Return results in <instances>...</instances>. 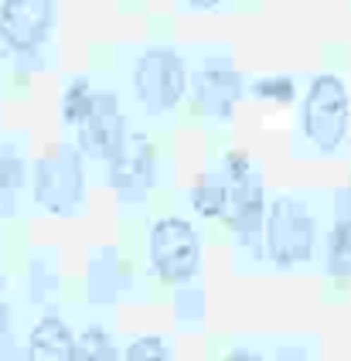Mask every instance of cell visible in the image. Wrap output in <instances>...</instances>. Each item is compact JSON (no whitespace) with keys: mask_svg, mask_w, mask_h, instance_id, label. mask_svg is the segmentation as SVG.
<instances>
[{"mask_svg":"<svg viewBox=\"0 0 351 361\" xmlns=\"http://www.w3.org/2000/svg\"><path fill=\"white\" fill-rule=\"evenodd\" d=\"M321 245V225L317 212L300 195H273L266 201V219L259 249L266 252V262L273 269H300L314 262Z\"/></svg>","mask_w":351,"mask_h":361,"instance_id":"cell-1","label":"cell"},{"mask_svg":"<svg viewBox=\"0 0 351 361\" xmlns=\"http://www.w3.org/2000/svg\"><path fill=\"white\" fill-rule=\"evenodd\" d=\"M130 99L150 120L171 116L187 99V59L171 44H144L130 59Z\"/></svg>","mask_w":351,"mask_h":361,"instance_id":"cell-2","label":"cell"},{"mask_svg":"<svg viewBox=\"0 0 351 361\" xmlns=\"http://www.w3.org/2000/svg\"><path fill=\"white\" fill-rule=\"evenodd\" d=\"M351 126V96L348 82L338 72L310 75L304 102H300V137L314 154H338L348 143Z\"/></svg>","mask_w":351,"mask_h":361,"instance_id":"cell-3","label":"cell"},{"mask_svg":"<svg viewBox=\"0 0 351 361\" xmlns=\"http://www.w3.org/2000/svg\"><path fill=\"white\" fill-rule=\"evenodd\" d=\"M150 273L167 286H191L202 273V235L185 215H161L147 232Z\"/></svg>","mask_w":351,"mask_h":361,"instance_id":"cell-4","label":"cell"},{"mask_svg":"<svg viewBox=\"0 0 351 361\" xmlns=\"http://www.w3.org/2000/svg\"><path fill=\"white\" fill-rule=\"evenodd\" d=\"M187 96L198 116L218 123L232 120L235 102L242 96V75L226 48H208L195 59V65L187 61Z\"/></svg>","mask_w":351,"mask_h":361,"instance_id":"cell-5","label":"cell"},{"mask_svg":"<svg viewBox=\"0 0 351 361\" xmlns=\"http://www.w3.org/2000/svg\"><path fill=\"white\" fill-rule=\"evenodd\" d=\"M35 201L51 215H75L85 201V167L75 147H58L35 164Z\"/></svg>","mask_w":351,"mask_h":361,"instance_id":"cell-6","label":"cell"},{"mask_svg":"<svg viewBox=\"0 0 351 361\" xmlns=\"http://www.w3.org/2000/svg\"><path fill=\"white\" fill-rule=\"evenodd\" d=\"M58 24L55 0H4L0 4V44L14 59H35L51 44Z\"/></svg>","mask_w":351,"mask_h":361,"instance_id":"cell-7","label":"cell"},{"mask_svg":"<svg viewBox=\"0 0 351 361\" xmlns=\"http://www.w3.org/2000/svg\"><path fill=\"white\" fill-rule=\"evenodd\" d=\"M126 113H123V99L113 92V89H92V99H89V109L85 116L75 126V150L89 157V161H103L109 164L116 157V150L123 147L126 140Z\"/></svg>","mask_w":351,"mask_h":361,"instance_id":"cell-8","label":"cell"},{"mask_svg":"<svg viewBox=\"0 0 351 361\" xmlns=\"http://www.w3.org/2000/svg\"><path fill=\"white\" fill-rule=\"evenodd\" d=\"M109 167V188L123 204H140L157 188V143L144 130H130Z\"/></svg>","mask_w":351,"mask_h":361,"instance_id":"cell-9","label":"cell"},{"mask_svg":"<svg viewBox=\"0 0 351 361\" xmlns=\"http://www.w3.org/2000/svg\"><path fill=\"white\" fill-rule=\"evenodd\" d=\"M263 219H266V191L259 184V174L249 180H239V184H228V204L222 221L235 232L239 245L259 249Z\"/></svg>","mask_w":351,"mask_h":361,"instance_id":"cell-10","label":"cell"},{"mask_svg":"<svg viewBox=\"0 0 351 361\" xmlns=\"http://www.w3.org/2000/svg\"><path fill=\"white\" fill-rule=\"evenodd\" d=\"M27 361H75V331L62 314H42L27 334Z\"/></svg>","mask_w":351,"mask_h":361,"instance_id":"cell-11","label":"cell"},{"mask_svg":"<svg viewBox=\"0 0 351 361\" xmlns=\"http://www.w3.org/2000/svg\"><path fill=\"white\" fill-rule=\"evenodd\" d=\"M328 273L331 276H351V184L334 191L328 232Z\"/></svg>","mask_w":351,"mask_h":361,"instance_id":"cell-12","label":"cell"},{"mask_svg":"<svg viewBox=\"0 0 351 361\" xmlns=\"http://www.w3.org/2000/svg\"><path fill=\"white\" fill-rule=\"evenodd\" d=\"M126 286H130V266L113 249H99L89 262V300L116 303Z\"/></svg>","mask_w":351,"mask_h":361,"instance_id":"cell-13","label":"cell"},{"mask_svg":"<svg viewBox=\"0 0 351 361\" xmlns=\"http://www.w3.org/2000/svg\"><path fill=\"white\" fill-rule=\"evenodd\" d=\"M226 204H228V184L218 171H208L202 178L195 180L191 188V208L198 219H222L226 215Z\"/></svg>","mask_w":351,"mask_h":361,"instance_id":"cell-14","label":"cell"},{"mask_svg":"<svg viewBox=\"0 0 351 361\" xmlns=\"http://www.w3.org/2000/svg\"><path fill=\"white\" fill-rule=\"evenodd\" d=\"M75 361H120L116 341L106 324L92 321L75 334Z\"/></svg>","mask_w":351,"mask_h":361,"instance_id":"cell-15","label":"cell"},{"mask_svg":"<svg viewBox=\"0 0 351 361\" xmlns=\"http://www.w3.org/2000/svg\"><path fill=\"white\" fill-rule=\"evenodd\" d=\"M92 79L89 75H75V79L65 82L62 89V102H58V113H62L65 126H79V120L85 116L89 109V99H92Z\"/></svg>","mask_w":351,"mask_h":361,"instance_id":"cell-16","label":"cell"},{"mask_svg":"<svg viewBox=\"0 0 351 361\" xmlns=\"http://www.w3.org/2000/svg\"><path fill=\"white\" fill-rule=\"evenodd\" d=\"M120 361H174L171 344L161 334H140L126 344V351L120 355Z\"/></svg>","mask_w":351,"mask_h":361,"instance_id":"cell-17","label":"cell"},{"mask_svg":"<svg viewBox=\"0 0 351 361\" xmlns=\"http://www.w3.org/2000/svg\"><path fill=\"white\" fill-rule=\"evenodd\" d=\"M249 92L256 99H269V102H290L297 96V82L290 75H263L249 85Z\"/></svg>","mask_w":351,"mask_h":361,"instance_id":"cell-18","label":"cell"},{"mask_svg":"<svg viewBox=\"0 0 351 361\" xmlns=\"http://www.w3.org/2000/svg\"><path fill=\"white\" fill-rule=\"evenodd\" d=\"M24 184V161L18 154H0V191L14 195Z\"/></svg>","mask_w":351,"mask_h":361,"instance_id":"cell-19","label":"cell"},{"mask_svg":"<svg viewBox=\"0 0 351 361\" xmlns=\"http://www.w3.org/2000/svg\"><path fill=\"white\" fill-rule=\"evenodd\" d=\"M178 317H187V321H198V317H202V290L181 286V297H178Z\"/></svg>","mask_w":351,"mask_h":361,"instance_id":"cell-20","label":"cell"},{"mask_svg":"<svg viewBox=\"0 0 351 361\" xmlns=\"http://www.w3.org/2000/svg\"><path fill=\"white\" fill-rule=\"evenodd\" d=\"M185 11H198V14H218V11H226L232 7V0H178Z\"/></svg>","mask_w":351,"mask_h":361,"instance_id":"cell-21","label":"cell"},{"mask_svg":"<svg viewBox=\"0 0 351 361\" xmlns=\"http://www.w3.org/2000/svg\"><path fill=\"white\" fill-rule=\"evenodd\" d=\"M218 361H263V355H259L256 348H249V344H235V348H228Z\"/></svg>","mask_w":351,"mask_h":361,"instance_id":"cell-22","label":"cell"},{"mask_svg":"<svg viewBox=\"0 0 351 361\" xmlns=\"http://www.w3.org/2000/svg\"><path fill=\"white\" fill-rule=\"evenodd\" d=\"M276 361H314V358H310L307 348H300V344H290V348H280V351H276Z\"/></svg>","mask_w":351,"mask_h":361,"instance_id":"cell-23","label":"cell"},{"mask_svg":"<svg viewBox=\"0 0 351 361\" xmlns=\"http://www.w3.org/2000/svg\"><path fill=\"white\" fill-rule=\"evenodd\" d=\"M4 327H7V307L0 303V334H4Z\"/></svg>","mask_w":351,"mask_h":361,"instance_id":"cell-24","label":"cell"}]
</instances>
